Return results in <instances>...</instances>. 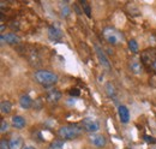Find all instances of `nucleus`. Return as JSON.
Returning a JSON list of instances; mask_svg holds the SVG:
<instances>
[{
    "mask_svg": "<svg viewBox=\"0 0 156 149\" xmlns=\"http://www.w3.org/2000/svg\"><path fill=\"white\" fill-rule=\"evenodd\" d=\"M34 79L39 84H41L42 87H44L47 89H49L51 87H54L59 81L58 76L54 74V72L48 71V70H44V69L37 70L34 74Z\"/></svg>",
    "mask_w": 156,
    "mask_h": 149,
    "instance_id": "1",
    "label": "nucleus"
},
{
    "mask_svg": "<svg viewBox=\"0 0 156 149\" xmlns=\"http://www.w3.org/2000/svg\"><path fill=\"white\" fill-rule=\"evenodd\" d=\"M83 132V126H79L78 124H70L61 126L58 130V135L62 140H76Z\"/></svg>",
    "mask_w": 156,
    "mask_h": 149,
    "instance_id": "2",
    "label": "nucleus"
},
{
    "mask_svg": "<svg viewBox=\"0 0 156 149\" xmlns=\"http://www.w3.org/2000/svg\"><path fill=\"white\" fill-rule=\"evenodd\" d=\"M102 36L109 45H114V46L120 45L125 41V37L122 35V33L119 31L115 28H112V27H106L102 30Z\"/></svg>",
    "mask_w": 156,
    "mask_h": 149,
    "instance_id": "3",
    "label": "nucleus"
},
{
    "mask_svg": "<svg viewBox=\"0 0 156 149\" xmlns=\"http://www.w3.org/2000/svg\"><path fill=\"white\" fill-rule=\"evenodd\" d=\"M142 61L149 66L154 72H156V49L155 48H149L142 54Z\"/></svg>",
    "mask_w": 156,
    "mask_h": 149,
    "instance_id": "4",
    "label": "nucleus"
},
{
    "mask_svg": "<svg viewBox=\"0 0 156 149\" xmlns=\"http://www.w3.org/2000/svg\"><path fill=\"white\" fill-rule=\"evenodd\" d=\"M82 126L84 130H87L90 133H95L96 131L100 130V123L90 117H87L82 120Z\"/></svg>",
    "mask_w": 156,
    "mask_h": 149,
    "instance_id": "5",
    "label": "nucleus"
},
{
    "mask_svg": "<svg viewBox=\"0 0 156 149\" xmlns=\"http://www.w3.org/2000/svg\"><path fill=\"white\" fill-rule=\"evenodd\" d=\"M94 47H95V53H96V56H98L100 64H101L107 71H109V70H111V63H109V59L106 56L105 51H103L98 45H95Z\"/></svg>",
    "mask_w": 156,
    "mask_h": 149,
    "instance_id": "6",
    "label": "nucleus"
},
{
    "mask_svg": "<svg viewBox=\"0 0 156 149\" xmlns=\"http://www.w3.org/2000/svg\"><path fill=\"white\" fill-rule=\"evenodd\" d=\"M89 141L90 143L95 147V148H103L107 144V140L103 135L100 133H90L89 136Z\"/></svg>",
    "mask_w": 156,
    "mask_h": 149,
    "instance_id": "7",
    "label": "nucleus"
},
{
    "mask_svg": "<svg viewBox=\"0 0 156 149\" xmlns=\"http://www.w3.org/2000/svg\"><path fill=\"white\" fill-rule=\"evenodd\" d=\"M61 92L58 90V89H55V88H51V89H48L47 90V93H46V100L48 101V102H51V104H57L58 101H60V99H61Z\"/></svg>",
    "mask_w": 156,
    "mask_h": 149,
    "instance_id": "8",
    "label": "nucleus"
},
{
    "mask_svg": "<svg viewBox=\"0 0 156 149\" xmlns=\"http://www.w3.org/2000/svg\"><path fill=\"white\" fill-rule=\"evenodd\" d=\"M1 43L6 42L9 45H18L20 42V37L18 35H16L15 33H7V34H1L0 36Z\"/></svg>",
    "mask_w": 156,
    "mask_h": 149,
    "instance_id": "9",
    "label": "nucleus"
},
{
    "mask_svg": "<svg viewBox=\"0 0 156 149\" xmlns=\"http://www.w3.org/2000/svg\"><path fill=\"white\" fill-rule=\"evenodd\" d=\"M62 36H64L62 35V31L59 29L58 27L52 25V27L48 28V38L51 41H59V40L62 38Z\"/></svg>",
    "mask_w": 156,
    "mask_h": 149,
    "instance_id": "10",
    "label": "nucleus"
},
{
    "mask_svg": "<svg viewBox=\"0 0 156 149\" xmlns=\"http://www.w3.org/2000/svg\"><path fill=\"white\" fill-rule=\"evenodd\" d=\"M118 113H119V119H120V122L122 124L129 123V120H130V111H129V108L126 106L120 105L118 107Z\"/></svg>",
    "mask_w": 156,
    "mask_h": 149,
    "instance_id": "11",
    "label": "nucleus"
},
{
    "mask_svg": "<svg viewBox=\"0 0 156 149\" xmlns=\"http://www.w3.org/2000/svg\"><path fill=\"white\" fill-rule=\"evenodd\" d=\"M10 143V149H23V138L20 137V135H13L11 137V140L9 141Z\"/></svg>",
    "mask_w": 156,
    "mask_h": 149,
    "instance_id": "12",
    "label": "nucleus"
},
{
    "mask_svg": "<svg viewBox=\"0 0 156 149\" xmlns=\"http://www.w3.org/2000/svg\"><path fill=\"white\" fill-rule=\"evenodd\" d=\"M11 123H12V126L15 129H18V130H22L27 125V122L22 115H13L11 119Z\"/></svg>",
    "mask_w": 156,
    "mask_h": 149,
    "instance_id": "13",
    "label": "nucleus"
},
{
    "mask_svg": "<svg viewBox=\"0 0 156 149\" xmlns=\"http://www.w3.org/2000/svg\"><path fill=\"white\" fill-rule=\"evenodd\" d=\"M20 105L23 110H29V108L33 107L34 102H33V100L29 95H22L20 99Z\"/></svg>",
    "mask_w": 156,
    "mask_h": 149,
    "instance_id": "14",
    "label": "nucleus"
},
{
    "mask_svg": "<svg viewBox=\"0 0 156 149\" xmlns=\"http://www.w3.org/2000/svg\"><path fill=\"white\" fill-rule=\"evenodd\" d=\"M142 69H143V66H142V64H140V61L139 60H137L136 58H133L131 61H130V70L133 72V74H140L142 72Z\"/></svg>",
    "mask_w": 156,
    "mask_h": 149,
    "instance_id": "15",
    "label": "nucleus"
},
{
    "mask_svg": "<svg viewBox=\"0 0 156 149\" xmlns=\"http://www.w3.org/2000/svg\"><path fill=\"white\" fill-rule=\"evenodd\" d=\"M60 15L64 18H66L71 15V9L67 5V2H60Z\"/></svg>",
    "mask_w": 156,
    "mask_h": 149,
    "instance_id": "16",
    "label": "nucleus"
},
{
    "mask_svg": "<svg viewBox=\"0 0 156 149\" xmlns=\"http://www.w3.org/2000/svg\"><path fill=\"white\" fill-rule=\"evenodd\" d=\"M12 110V104L10 101H2L0 105V111L1 114H9Z\"/></svg>",
    "mask_w": 156,
    "mask_h": 149,
    "instance_id": "17",
    "label": "nucleus"
},
{
    "mask_svg": "<svg viewBox=\"0 0 156 149\" xmlns=\"http://www.w3.org/2000/svg\"><path fill=\"white\" fill-rule=\"evenodd\" d=\"M64 146H65V142L62 140H55L51 143L48 149H64Z\"/></svg>",
    "mask_w": 156,
    "mask_h": 149,
    "instance_id": "18",
    "label": "nucleus"
},
{
    "mask_svg": "<svg viewBox=\"0 0 156 149\" xmlns=\"http://www.w3.org/2000/svg\"><path fill=\"white\" fill-rule=\"evenodd\" d=\"M80 5H82V7H83V11H84V13L90 18L91 17V9H90V5L87 2V1H80Z\"/></svg>",
    "mask_w": 156,
    "mask_h": 149,
    "instance_id": "19",
    "label": "nucleus"
},
{
    "mask_svg": "<svg viewBox=\"0 0 156 149\" xmlns=\"http://www.w3.org/2000/svg\"><path fill=\"white\" fill-rule=\"evenodd\" d=\"M129 48H130V51L131 52H133V53H137L138 52V49H139V46H138V43H137L136 40H130L129 41Z\"/></svg>",
    "mask_w": 156,
    "mask_h": 149,
    "instance_id": "20",
    "label": "nucleus"
},
{
    "mask_svg": "<svg viewBox=\"0 0 156 149\" xmlns=\"http://www.w3.org/2000/svg\"><path fill=\"white\" fill-rule=\"evenodd\" d=\"M106 93L109 97H113L115 95V89H114V85L112 83H107L106 84Z\"/></svg>",
    "mask_w": 156,
    "mask_h": 149,
    "instance_id": "21",
    "label": "nucleus"
},
{
    "mask_svg": "<svg viewBox=\"0 0 156 149\" xmlns=\"http://www.w3.org/2000/svg\"><path fill=\"white\" fill-rule=\"evenodd\" d=\"M7 130H9V123H7L6 120L1 119V128H0V131H1V133H5V132H7Z\"/></svg>",
    "mask_w": 156,
    "mask_h": 149,
    "instance_id": "22",
    "label": "nucleus"
},
{
    "mask_svg": "<svg viewBox=\"0 0 156 149\" xmlns=\"http://www.w3.org/2000/svg\"><path fill=\"white\" fill-rule=\"evenodd\" d=\"M0 149H10V143L6 140H1L0 142Z\"/></svg>",
    "mask_w": 156,
    "mask_h": 149,
    "instance_id": "23",
    "label": "nucleus"
},
{
    "mask_svg": "<svg viewBox=\"0 0 156 149\" xmlns=\"http://www.w3.org/2000/svg\"><path fill=\"white\" fill-rule=\"evenodd\" d=\"M80 94V92L78 90V89H72V90H70V95L71 96H78Z\"/></svg>",
    "mask_w": 156,
    "mask_h": 149,
    "instance_id": "24",
    "label": "nucleus"
},
{
    "mask_svg": "<svg viewBox=\"0 0 156 149\" xmlns=\"http://www.w3.org/2000/svg\"><path fill=\"white\" fill-rule=\"evenodd\" d=\"M145 140H147L148 142H150V143H156V140L153 138V137H145Z\"/></svg>",
    "mask_w": 156,
    "mask_h": 149,
    "instance_id": "25",
    "label": "nucleus"
},
{
    "mask_svg": "<svg viewBox=\"0 0 156 149\" xmlns=\"http://www.w3.org/2000/svg\"><path fill=\"white\" fill-rule=\"evenodd\" d=\"M73 7H75V10H76V12H77L78 15H80V13H82V12H80V9H79V7H78L77 5H75V6H73Z\"/></svg>",
    "mask_w": 156,
    "mask_h": 149,
    "instance_id": "26",
    "label": "nucleus"
},
{
    "mask_svg": "<svg viewBox=\"0 0 156 149\" xmlns=\"http://www.w3.org/2000/svg\"><path fill=\"white\" fill-rule=\"evenodd\" d=\"M23 149H36L35 147H33V146H24V148Z\"/></svg>",
    "mask_w": 156,
    "mask_h": 149,
    "instance_id": "27",
    "label": "nucleus"
},
{
    "mask_svg": "<svg viewBox=\"0 0 156 149\" xmlns=\"http://www.w3.org/2000/svg\"><path fill=\"white\" fill-rule=\"evenodd\" d=\"M5 30V27H4V24H1V33Z\"/></svg>",
    "mask_w": 156,
    "mask_h": 149,
    "instance_id": "28",
    "label": "nucleus"
},
{
    "mask_svg": "<svg viewBox=\"0 0 156 149\" xmlns=\"http://www.w3.org/2000/svg\"><path fill=\"white\" fill-rule=\"evenodd\" d=\"M151 149H156V147H154V148H151Z\"/></svg>",
    "mask_w": 156,
    "mask_h": 149,
    "instance_id": "29",
    "label": "nucleus"
}]
</instances>
